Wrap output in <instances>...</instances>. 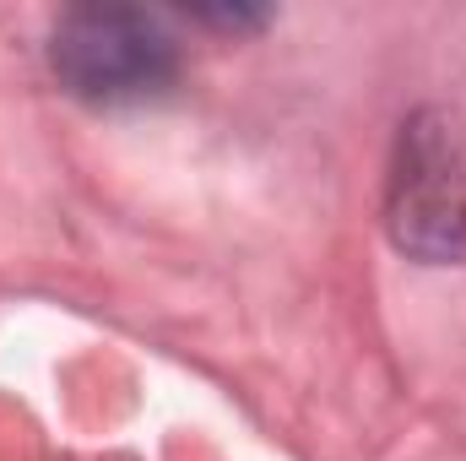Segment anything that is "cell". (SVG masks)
Segmentation results:
<instances>
[{
	"mask_svg": "<svg viewBox=\"0 0 466 461\" xmlns=\"http://www.w3.org/2000/svg\"><path fill=\"white\" fill-rule=\"evenodd\" d=\"M385 229L412 261H461L466 255V125L451 109H423L401 125Z\"/></svg>",
	"mask_w": 466,
	"mask_h": 461,
	"instance_id": "cell-2",
	"label": "cell"
},
{
	"mask_svg": "<svg viewBox=\"0 0 466 461\" xmlns=\"http://www.w3.org/2000/svg\"><path fill=\"white\" fill-rule=\"evenodd\" d=\"M49 71L71 98L125 109L174 87L179 44L168 22L141 5H76L49 33Z\"/></svg>",
	"mask_w": 466,
	"mask_h": 461,
	"instance_id": "cell-1",
	"label": "cell"
}]
</instances>
